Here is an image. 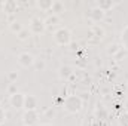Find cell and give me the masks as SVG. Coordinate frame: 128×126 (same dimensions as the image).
<instances>
[{"label": "cell", "instance_id": "8", "mask_svg": "<svg viewBox=\"0 0 128 126\" xmlns=\"http://www.w3.org/2000/svg\"><path fill=\"white\" fill-rule=\"evenodd\" d=\"M43 22H45V27H46V28H52V27H55V25L60 24V16L55 15V13L48 15V16L43 19Z\"/></svg>", "mask_w": 128, "mask_h": 126}, {"label": "cell", "instance_id": "6", "mask_svg": "<svg viewBox=\"0 0 128 126\" xmlns=\"http://www.w3.org/2000/svg\"><path fill=\"white\" fill-rule=\"evenodd\" d=\"M24 98H26V95H24V94H20V92H16V94L10 95V98H9V102H10V105H12L14 108L20 110V108H24Z\"/></svg>", "mask_w": 128, "mask_h": 126}, {"label": "cell", "instance_id": "23", "mask_svg": "<svg viewBox=\"0 0 128 126\" xmlns=\"http://www.w3.org/2000/svg\"><path fill=\"white\" fill-rule=\"evenodd\" d=\"M4 122H6V111L0 107V126L3 125Z\"/></svg>", "mask_w": 128, "mask_h": 126}, {"label": "cell", "instance_id": "3", "mask_svg": "<svg viewBox=\"0 0 128 126\" xmlns=\"http://www.w3.org/2000/svg\"><path fill=\"white\" fill-rule=\"evenodd\" d=\"M28 30H30V33H34V34H40V33H43L45 30H46L43 19H40L39 16L32 18V19H30V24H28Z\"/></svg>", "mask_w": 128, "mask_h": 126}, {"label": "cell", "instance_id": "1", "mask_svg": "<svg viewBox=\"0 0 128 126\" xmlns=\"http://www.w3.org/2000/svg\"><path fill=\"white\" fill-rule=\"evenodd\" d=\"M82 105H84L82 98L78 96V95H68V96H66V99H64V110H66L67 113L76 114V113H79V111L82 110Z\"/></svg>", "mask_w": 128, "mask_h": 126}, {"label": "cell", "instance_id": "18", "mask_svg": "<svg viewBox=\"0 0 128 126\" xmlns=\"http://www.w3.org/2000/svg\"><path fill=\"white\" fill-rule=\"evenodd\" d=\"M121 42H122V46H124V48L128 51V27H125V28H124V31H122Z\"/></svg>", "mask_w": 128, "mask_h": 126}, {"label": "cell", "instance_id": "17", "mask_svg": "<svg viewBox=\"0 0 128 126\" xmlns=\"http://www.w3.org/2000/svg\"><path fill=\"white\" fill-rule=\"evenodd\" d=\"M52 13H55V15H58V12H63L64 10V4L61 1H58V0H55L54 3H52Z\"/></svg>", "mask_w": 128, "mask_h": 126}, {"label": "cell", "instance_id": "19", "mask_svg": "<svg viewBox=\"0 0 128 126\" xmlns=\"http://www.w3.org/2000/svg\"><path fill=\"white\" fill-rule=\"evenodd\" d=\"M30 34H32V33H30V30H28V28H24L22 31L18 33L16 36H18V39H20V40H27V39L30 37Z\"/></svg>", "mask_w": 128, "mask_h": 126}, {"label": "cell", "instance_id": "22", "mask_svg": "<svg viewBox=\"0 0 128 126\" xmlns=\"http://www.w3.org/2000/svg\"><path fill=\"white\" fill-rule=\"evenodd\" d=\"M119 123H121V126H128V113H124V114L121 116Z\"/></svg>", "mask_w": 128, "mask_h": 126}, {"label": "cell", "instance_id": "27", "mask_svg": "<svg viewBox=\"0 0 128 126\" xmlns=\"http://www.w3.org/2000/svg\"><path fill=\"white\" fill-rule=\"evenodd\" d=\"M0 6H3V3H0Z\"/></svg>", "mask_w": 128, "mask_h": 126}, {"label": "cell", "instance_id": "10", "mask_svg": "<svg viewBox=\"0 0 128 126\" xmlns=\"http://www.w3.org/2000/svg\"><path fill=\"white\" fill-rule=\"evenodd\" d=\"M58 74H60V77H61L63 80H67V79L72 77V74H73V68H72L70 65H61L60 70H58Z\"/></svg>", "mask_w": 128, "mask_h": 126}, {"label": "cell", "instance_id": "11", "mask_svg": "<svg viewBox=\"0 0 128 126\" xmlns=\"http://www.w3.org/2000/svg\"><path fill=\"white\" fill-rule=\"evenodd\" d=\"M3 9H4V12H8V13H14V12L16 10V1H14V0L4 1V3H3Z\"/></svg>", "mask_w": 128, "mask_h": 126}, {"label": "cell", "instance_id": "24", "mask_svg": "<svg viewBox=\"0 0 128 126\" xmlns=\"http://www.w3.org/2000/svg\"><path fill=\"white\" fill-rule=\"evenodd\" d=\"M51 116H52V117H54V116H55V111H54V110H52V108H49V110H48V111H46V117H51Z\"/></svg>", "mask_w": 128, "mask_h": 126}, {"label": "cell", "instance_id": "5", "mask_svg": "<svg viewBox=\"0 0 128 126\" xmlns=\"http://www.w3.org/2000/svg\"><path fill=\"white\" fill-rule=\"evenodd\" d=\"M34 63H36L34 57H33L32 54H28V52H22V54H20V57H18V64H20L21 67H24V68L33 67Z\"/></svg>", "mask_w": 128, "mask_h": 126}, {"label": "cell", "instance_id": "20", "mask_svg": "<svg viewBox=\"0 0 128 126\" xmlns=\"http://www.w3.org/2000/svg\"><path fill=\"white\" fill-rule=\"evenodd\" d=\"M34 67H36V70H39V71H43V70H45V67H46V64H45V61H43V60H36Z\"/></svg>", "mask_w": 128, "mask_h": 126}, {"label": "cell", "instance_id": "25", "mask_svg": "<svg viewBox=\"0 0 128 126\" xmlns=\"http://www.w3.org/2000/svg\"><path fill=\"white\" fill-rule=\"evenodd\" d=\"M9 92H10V95L16 94V89H15V85H14V83H12V85L9 86Z\"/></svg>", "mask_w": 128, "mask_h": 126}, {"label": "cell", "instance_id": "2", "mask_svg": "<svg viewBox=\"0 0 128 126\" xmlns=\"http://www.w3.org/2000/svg\"><path fill=\"white\" fill-rule=\"evenodd\" d=\"M54 40L60 46H67L72 42V33L68 31L67 28H58L57 31L54 33Z\"/></svg>", "mask_w": 128, "mask_h": 126}, {"label": "cell", "instance_id": "12", "mask_svg": "<svg viewBox=\"0 0 128 126\" xmlns=\"http://www.w3.org/2000/svg\"><path fill=\"white\" fill-rule=\"evenodd\" d=\"M115 4H118V3H113V1H106V0H103V1H98L96 6L97 7H100L103 12H107V10H110Z\"/></svg>", "mask_w": 128, "mask_h": 126}, {"label": "cell", "instance_id": "16", "mask_svg": "<svg viewBox=\"0 0 128 126\" xmlns=\"http://www.w3.org/2000/svg\"><path fill=\"white\" fill-rule=\"evenodd\" d=\"M121 51V45H118V43H113V45H110L109 48H107V55H112V57H115V55H118V52Z\"/></svg>", "mask_w": 128, "mask_h": 126}, {"label": "cell", "instance_id": "21", "mask_svg": "<svg viewBox=\"0 0 128 126\" xmlns=\"http://www.w3.org/2000/svg\"><path fill=\"white\" fill-rule=\"evenodd\" d=\"M8 79H9V82H15V80L18 79V71H15V70L9 71V73H8Z\"/></svg>", "mask_w": 128, "mask_h": 126}, {"label": "cell", "instance_id": "14", "mask_svg": "<svg viewBox=\"0 0 128 126\" xmlns=\"http://www.w3.org/2000/svg\"><path fill=\"white\" fill-rule=\"evenodd\" d=\"M9 30L12 33H21L22 30H24V27H22V24L21 22H18V21H12L10 24H9Z\"/></svg>", "mask_w": 128, "mask_h": 126}, {"label": "cell", "instance_id": "13", "mask_svg": "<svg viewBox=\"0 0 128 126\" xmlns=\"http://www.w3.org/2000/svg\"><path fill=\"white\" fill-rule=\"evenodd\" d=\"M52 0H40V1H37V7L40 9V10H51L52 9Z\"/></svg>", "mask_w": 128, "mask_h": 126}, {"label": "cell", "instance_id": "26", "mask_svg": "<svg viewBox=\"0 0 128 126\" xmlns=\"http://www.w3.org/2000/svg\"><path fill=\"white\" fill-rule=\"evenodd\" d=\"M39 126H54L52 123H42V125H39Z\"/></svg>", "mask_w": 128, "mask_h": 126}, {"label": "cell", "instance_id": "15", "mask_svg": "<svg viewBox=\"0 0 128 126\" xmlns=\"http://www.w3.org/2000/svg\"><path fill=\"white\" fill-rule=\"evenodd\" d=\"M91 33L96 36L97 39H103V37H104V30H103L100 25H92V27H91Z\"/></svg>", "mask_w": 128, "mask_h": 126}, {"label": "cell", "instance_id": "4", "mask_svg": "<svg viewBox=\"0 0 128 126\" xmlns=\"http://www.w3.org/2000/svg\"><path fill=\"white\" fill-rule=\"evenodd\" d=\"M39 120V114L36 110H26L24 114H22V122H24V126H33L37 123Z\"/></svg>", "mask_w": 128, "mask_h": 126}, {"label": "cell", "instance_id": "9", "mask_svg": "<svg viewBox=\"0 0 128 126\" xmlns=\"http://www.w3.org/2000/svg\"><path fill=\"white\" fill-rule=\"evenodd\" d=\"M24 108L26 110H36L37 108V99L33 95H26L24 98Z\"/></svg>", "mask_w": 128, "mask_h": 126}, {"label": "cell", "instance_id": "7", "mask_svg": "<svg viewBox=\"0 0 128 126\" xmlns=\"http://www.w3.org/2000/svg\"><path fill=\"white\" fill-rule=\"evenodd\" d=\"M104 16H106V12H103V10H101L100 7H97V6L90 10V18H91L94 22H100V21H103Z\"/></svg>", "mask_w": 128, "mask_h": 126}]
</instances>
